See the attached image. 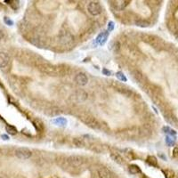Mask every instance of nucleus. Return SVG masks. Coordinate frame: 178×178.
Masks as SVG:
<instances>
[{"label":"nucleus","mask_w":178,"mask_h":178,"mask_svg":"<svg viewBox=\"0 0 178 178\" xmlns=\"http://www.w3.org/2000/svg\"><path fill=\"white\" fill-rule=\"evenodd\" d=\"M91 175L93 178H113L111 171L105 167H99L91 169Z\"/></svg>","instance_id":"f257e3e1"},{"label":"nucleus","mask_w":178,"mask_h":178,"mask_svg":"<svg viewBox=\"0 0 178 178\" xmlns=\"http://www.w3.org/2000/svg\"><path fill=\"white\" fill-rule=\"evenodd\" d=\"M142 39L146 43H148L149 45H151L152 46L158 49H160L164 46L163 41L159 38H157L152 35H147V34L142 35Z\"/></svg>","instance_id":"f03ea898"},{"label":"nucleus","mask_w":178,"mask_h":178,"mask_svg":"<svg viewBox=\"0 0 178 178\" xmlns=\"http://www.w3.org/2000/svg\"><path fill=\"white\" fill-rule=\"evenodd\" d=\"M80 119L85 125H87L91 128H94V129H99L100 126H101L98 120L93 116L89 115V114H82L80 116Z\"/></svg>","instance_id":"7ed1b4c3"},{"label":"nucleus","mask_w":178,"mask_h":178,"mask_svg":"<svg viewBox=\"0 0 178 178\" xmlns=\"http://www.w3.org/2000/svg\"><path fill=\"white\" fill-rule=\"evenodd\" d=\"M39 70H41L42 72H44L48 75H58L60 73V67H55L54 65H51L49 63H42L38 65Z\"/></svg>","instance_id":"20e7f679"},{"label":"nucleus","mask_w":178,"mask_h":178,"mask_svg":"<svg viewBox=\"0 0 178 178\" xmlns=\"http://www.w3.org/2000/svg\"><path fill=\"white\" fill-rule=\"evenodd\" d=\"M15 155L17 158H19L21 159H28L31 157L32 152L28 148L20 147L15 150Z\"/></svg>","instance_id":"39448f33"},{"label":"nucleus","mask_w":178,"mask_h":178,"mask_svg":"<svg viewBox=\"0 0 178 178\" xmlns=\"http://www.w3.org/2000/svg\"><path fill=\"white\" fill-rule=\"evenodd\" d=\"M87 10L89 13L93 16H97L102 13V6L99 2H94L92 1L87 5Z\"/></svg>","instance_id":"423d86ee"},{"label":"nucleus","mask_w":178,"mask_h":178,"mask_svg":"<svg viewBox=\"0 0 178 178\" xmlns=\"http://www.w3.org/2000/svg\"><path fill=\"white\" fill-rule=\"evenodd\" d=\"M10 63V57L6 53H0V69H5Z\"/></svg>","instance_id":"0eeeda50"},{"label":"nucleus","mask_w":178,"mask_h":178,"mask_svg":"<svg viewBox=\"0 0 178 178\" xmlns=\"http://www.w3.org/2000/svg\"><path fill=\"white\" fill-rule=\"evenodd\" d=\"M75 82L79 85H85L88 83V78L85 73H78L75 77Z\"/></svg>","instance_id":"6e6552de"},{"label":"nucleus","mask_w":178,"mask_h":178,"mask_svg":"<svg viewBox=\"0 0 178 178\" xmlns=\"http://www.w3.org/2000/svg\"><path fill=\"white\" fill-rule=\"evenodd\" d=\"M109 31L107 30V31H103L102 33H100L98 35V37L96 38V43L98 45L100 46H103L106 41H107V38H108L109 37Z\"/></svg>","instance_id":"1a4fd4ad"},{"label":"nucleus","mask_w":178,"mask_h":178,"mask_svg":"<svg viewBox=\"0 0 178 178\" xmlns=\"http://www.w3.org/2000/svg\"><path fill=\"white\" fill-rule=\"evenodd\" d=\"M111 158L115 161L116 163H118V165H125L126 164V161L125 159H123V157H121L118 153H116V152H111Z\"/></svg>","instance_id":"9d476101"},{"label":"nucleus","mask_w":178,"mask_h":178,"mask_svg":"<svg viewBox=\"0 0 178 178\" xmlns=\"http://www.w3.org/2000/svg\"><path fill=\"white\" fill-rule=\"evenodd\" d=\"M73 40L72 36H71L69 33L66 32V33H62L61 35V42L64 45H68L69 43H71Z\"/></svg>","instance_id":"9b49d317"},{"label":"nucleus","mask_w":178,"mask_h":178,"mask_svg":"<svg viewBox=\"0 0 178 178\" xmlns=\"http://www.w3.org/2000/svg\"><path fill=\"white\" fill-rule=\"evenodd\" d=\"M52 123H54V125L56 126H66L67 123H68V121L65 118H62V117H59V118H56L54 119H53L51 121Z\"/></svg>","instance_id":"f8f14e48"},{"label":"nucleus","mask_w":178,"mask_h":178,"mask_svg":"<svg viewBox=\"0 0 178 178\" xmlns=\"http://www.w3.org/2000/svg\"><path fill=\"white\" fill-rule=\"evenodd\" d=\"M133 77L135 79V81H137L138 83H144V75H142L140 71H138V70L134 71V72H133Z\"/></svg>","instance_id":"ddd939ff"},{"label":"nucleus","mask_w":178,"mask_h":178,"mask_svg":"<svg viewBox=\"0 0 178 178\" xmlns=\"http://www.w3.org/2000/svg\"><path fill=\"white\" fill-rule=\"evenodd\" d=\"M128 171L132 175H137L141 173V168L137 165H130L129 167H128Z\"/></svg>","instance_id":"4468645a"},{"label":"nucleus","mask_w":178,"mask_h":178,"mask_svg":"<svg viewBox=\"0 0 178 178\" xmlns=\"http://www.w3.org/2000/svg\"><path fill=\"white\" fill-rule=\"evenodd\" d=\"M129 3H130L129 1H117V2H115V6H116L117 10L121 11V10H123Z\"/></svg>","instance_id":"2eb2a0df"},{"label":"nucleus","mask_w":178,"mask_h":178,"mask_svg":"<svg viewBox=\"0 0 178 178\" xmlns=\"http://www.w3.org/2000/svg\"><path fill=\"white\" fill-rule=\"evenodd\" d=\"M146 161L149 165H151L152 167H158V160H157V159L154 156H149Z\"/></svg>","instance_id":"dca6fc26"},{"label":"nucleus","mask_w":178,"mask_h":178,"mask_svg":"<svg viewBox=\"0 0 178 178\" xmlns=\"http://www.w3.org/2000/svg\"><path fill=\"white\" fill-rule=\"evenodd\" d=\"M135 25L138 26V27H141V28H147L150 26V22L147 21L146 20H142V19H139L135 21Z\"/></svg>","instance_id":"f3484780"},{"label":"nucleus","mask_w":178,"mask_h":178,"mask_svg":"<svg viewBox=\"0 0 178 178\" xmlns=\"http://www.w3.org/2000/svg\"><path fill=\"white\" fill-rule=\"evenodd\" d=\"M72 142H73V144L76 146V147H78V148H80V147H84L85 146V142L82 138H73L72 140Z\"/></svg>","instance_id":"a211bd4d"},{"label":"nucleus","mask_w":178,"mask_h":178,"mask_svg":"<svg viewBox=\"0 0 178 178\" xmlns=\"http://www.w3.org/2000/svg\"><path fill=\"white\" fill-rule=\"evenodd\" d=\"M162 172L166 178H176L175 173L171 169H165V170H163Z\"/></svg>","instance_id":"6ab92c4d"},{"label":"nucleus","mask_w":178,"mask_h":178,"mask_svg":"<svg viewBox=\"0 0 178 178\" xmlns=\"http://www.w3.org/2000/svg\"><path fill=\"white\" fill-rule=\"evenodd\" d=\"M163 131H164V133L167 134L169 136H175L176 135V132L174 129H172V128H170L169 126H164Z\"/></svg>","instance_id":"aec40b11"},{"label":"nucleus","mask_w":178,"mask_h":178,"mask_svg":"<svg viewBox=\"0 0 178 178\" xmlns=\"http://www.w3.org/2000/svg\"><path fill=\"white\" fill-rule=\"evenodd\" d=\"M5 130H6V132L8 133V134H13V135H14V134H17V129H16V128L14 127V126H10V125L6 126Z\"/></svg>","instance_id":"412c9836"},{"label":"nucleus","mask_w":178,"mask_h":178,"mask_svg":"<svg viewBox=\"0 0 178 178\" xmlns=\"http://www.w3.org/2000/svg\"><path fill=\"white\" fill-rule=\"evenodd\" d=\"M116 77H118V79L120 80V81H123V82H126L127 81V78L126 77L124 73L121 72V71H118V72L116 73Z\"/></svg>","instance_id":"4be33fe9"},{"label":"nucleus","mask_w":178,"mask_h":178,"mask_svg":"<svg viewBox=\"0 0 178 178\" xmlns=\"http://www.w3.org/2000/svg\"><path fill=\"white\" fill-rule=\"evenodd\" d=\"M166 144L168 145V146H174L175 142V139H173L171 136H169V135H167V136L166 137Z\"/></svg>","instance_id":"5701e85b"},{"label":"nucleus","mask_w":178,"mask_h":178,"mask_svg":"<svg viewBox=\"0 0 178 178\" xmlns=\"http://www.w3.org/2000/svg\"><path fill=\"white\" fill-rule=\"evenodd\" d=\"M34 126L37 127V129L38 130H39V131H41V130H43V126H42V123L40 122L39 120H36V121H34Z\"/></svg>","instance_id":"b1692460"},{"label":"nucleus","mask_w":178,"mask_h":178,"mask_svg":"<svg viewBox=\"0 0 178 178\" xmlns=\"http://www.w3.org/2000/svg\"><path fill=\"white\" fill-rule=\"evenodd\" d=\"M4 21H5V23L7 24L8 26H13V21L10 18H8V17H5L4 18Z\"/></svg>","instance_id":"393cba45"},{"label":"nucleus","mask_w":178,"mask_h":178,"mask_svg":"<svg viewBox=\"0 0 178 178\" xmlns=\"http://www.w3.org/2000/svg\"><path fill=\"white\" fill-rule=\"evenodd\" d=\"M114 30V22L113 21H110L108 23V31H112Z\"/></svg>","instance_id":"a878e982"},{"label":"nucleus","mask_w":178,"mask_h":178,"mask_svg":"<svg viewBox=\"0 0 178 178\" xmlns=\"http://www.w3.org/2000/svg\"><path fill=\"white\" fill-rule=\"evenodd\" d=\"M103 73L104 74V75H106V76H110L111 73V71L110 70H108L107 69H103Z\"/></svg>","instance_id":"bb28decb"},{"label":"nucleus","mask_w":178,"mask_h":178,"mask_svg":"<svg viewBox=\"0 0 178 178\" xmlns=\"http://www.w3.org/2000/svg\"><path fill=\"white\" fill-rule=\"evenodd\" d=\"M173 155L175 158H178V148H175L174 152H173Z\"/></svg>","instance_id":"cd10ccee"},{"label":"nucleus","mask_w":178,"mask_h":178,"mask_svg":"<svg viewBox=\"0 0 178 178\" xmlns=\"http://www.w3.org/2000/svg\"><path fill=\"white\" fill-rule=\"evenodd\" d=\"M1 137L3 138V140H9V136H8V135H7V134H2L1 135Z\"/></svg>","instance_id":"c85d7f7f"},{"label":"nucleus","mask_w":178,"mask_h":178,"mask_svg":"<svg viewBox=\"0 0 178 178\" xmlns=\"http://www.w3.org/2000/svg\"><path fill=\"white\" fill-rule=\"evenodd\" d=\"M159 157H160V158H162V159H163L164 160H167V158H166V157H165V156H164V155H163L162 153H159Z\"/></svg>","instance_id":"c756f323"},{"label":"nucleus","mask_w":178,"mask_h":178,"mask_svg":"<svg viewBox=\"0 0 178 178\" xmlns=\"http://www.w3.org/2000/svg\"><path fill=\"white\" fill-rule=\"evenodd\" d=\"M3 37H4V34H3V32L1 30H0V40L3 38Z\"/></svg>","instance_id":"7c9ffc66"},{"label":"nucleus","mask_w":178,"mask_h":178,"mask_svg":"<svg viewBox=\"0 0 178 178\" xmlns=\"http://www.w3.org/2000/svg\"><path fill=\"white\" fill-rule=\"evenodd\" d=\"M176 37H177V38H178V31H177V32H176Z\"/></svg>","instance_id":"2f4dec72"},{"label":"nucleus","mask_w":178,"mask_h":178,"mask_svg":"<svg viewBox=\"0 0 178 178\" xmlns=\"http://www.w3.org/2000/svg\"><path fill=\"white\" fill-rule=\"evenodd\" d=\"M0 178H3V177H2V176H0Z\"/></svg>","instance_id":"473e14b6"}]
</instances>
